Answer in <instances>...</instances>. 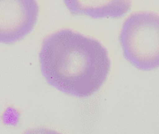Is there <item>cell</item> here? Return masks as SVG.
I'll use <instances>...</instances> for the list:
<instances>
[{"instance_id":"6da1fadb","label":"cell","mask_w":159,"mask_h":134,"mask_svg":"<svg viewBox=\"0 0 159 134\" xmlns=\"http://www.w3.org/2000/svg\"><path fill=\"white\" fill-rule=\"evenodd\" d=\"M39 63L48 85L77 98L96 93L111 69V60L102 44L71 29L59 30L43 39Z\"/></svg>"},{"instance_id":"7a4b0ae2","label":"cell","mask_w":159,"mask_h":134,"mask_svg":"<svg viewBox=\"0 0 159 134\" xmlns=\"http://www.w3.org/2000/svg\"><path fill=\"white\" fill-rule=\"evenodd\" d=\"M119 43L125 59L142 71L159 68V15L140 11L122 25Z\"/></svg>"},{"instance_id":"3957f363","label":"cell","mask_w":159,"mask_h":134,"mask_svg":"<svg viewBox=\"0 0 159 134\" xmlns=\"http://www.w3.org/2000/svg\"><path fill=\"white\" fill-rule=\"evenodd\" d=\"M38 14L36 0H0V44H14L26 37Z\"/></svg>"},{"instance_id":"277c9868","label":"cell","mask_w":159,"mask_h":134,"mask_svg":"<svg viewBox=\"0 0 159 134\" xmlns=\"http://www.w3.org/2000/svg\"><path fill=\"white\" fill-rule=\"evenodd\" d=\"M63 3L72 15L118 19L129 11L132 0H63Z\"/></svg>"}]
</instances>
